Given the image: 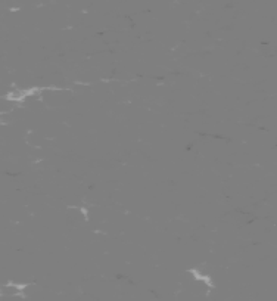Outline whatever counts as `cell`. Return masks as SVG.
Returning a JSON list of instances; mask_svg holds the SVG:
<instances>
[{"mask_svg": "<svg viewBox=\"0 0 277 301\" xmlns=\"http://www.w3.org/2000/svg\"><path fill=\"white\" fill-rule=\"evenodd\" d=\"M28 287H29L28 283H16V282H13V281H9L6 285L2 287V295L21 297Z\"/></svg>", "mask_w": 277, "mask_h": 301, "instance_id": "cell-1", "label": "cell"}]
</instances>
